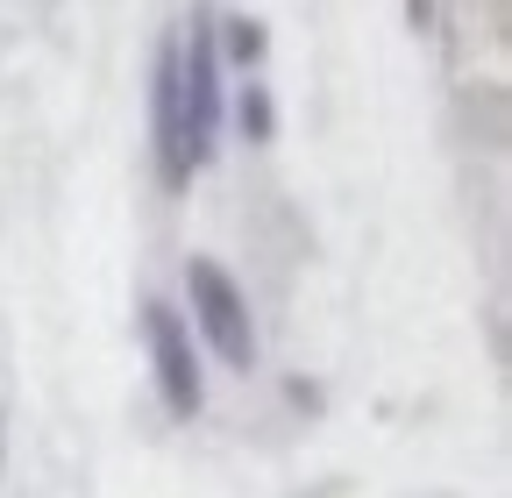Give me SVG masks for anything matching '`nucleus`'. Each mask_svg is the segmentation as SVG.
Instances as JSON below:
<instances>
[{"instance_id": "5", "label": "nucleus", "mask_w": 512, "mask_h": 498, "mask_svg": "<svg viewBox=\"0 0 512 498\" xmlns=\"http://www.w3.org/2000/svg\"><path fill=\"white\" fill-rule=\"evenodd\" d=\"M214 43H221V65H242V72H256L264 50H271V36H264L256 15H214Z\"/></svg>"}, {"instance_id": "3", "label": "nucleus", "mask_w": 512, "mask_h": 498, "mask_svg": "<svg viewBox=\"0 0 512 498\" xmlns=\"http://www.w3.org/2000/svg\"><path fill=\"white\" fill-rule=\"evenodd\" d=\"M136 328H143V349H150V378H157V399L171 420H200L207 406V370H200V349H192V321L178 314L171 299H143L136 306Z\"/></svg>"}, {"instance_id": "4", "label": "nucleus", "mask_w": 512, "mask_h": 498, "mask_svg": "<svg viewBox=\"0 0 512 498\" xmlns=\"http://www.w3.org/2000/svg\"><path fill=\"white\" fill-rule=\"evenodd\" d=\"M150 150H157L164 193H185L192 164H185V136H178V29L157 43V65H150Z\"/></svg>"}, {"instance_id": "2", "label": "nucleus", "mask_w": 512, "mask_h": 498, "mask_svg": "<svg viewBox=\"0 0 512 498\" xmlns=\"http://www.w3.org/2000/svg\"><path fill=\"white\" fill-rule=\"evenodd\" d=\"M185 299H192V328L214 349V363L228 370H256L264 342H256V314H249V292L235 285V271L221 257H185Z\"/></svg>"}, {"instance_id": "8", "label": "nucleus", "mask_w": 512, "mask_h": 498, "mask_svg": "<svg viewBox=\"0 0 512 498\" xmlns=\"http://www.w3.org/2000/svg\"><path fill=\"white\" fill-rule=\"evenodd\" d=\"M0 470H8V399H0Z\"/></svg>"}, {"instance_id": "7", "label": "nucleus", "mask_w": 512, "mask_h": 498, "mask_svg": "<svg viewBox=\"0 0 512 498\" xmlns=\"http://www.w3.org/2000/svg\"><path fill=\"white\" fill-rule=\"evenodd\" d=\"M434 22H441V0H406V29L413 36H434Z\"/></svg>"}, {"instance_id": "6", "label": "nucleus", "mask_w": 512, "mask_h": 498, "mask_svg": "<svg viewBox=\"0 0 512 498\" xmlns=\"http://www.w3.org/2000/svg\"><path fill=\"white\" fill-rule=\"evenodd\" d=\"M235 129H242V143H271L278 136V100H271V86L256 79V72L235 93Z\"/></svg>"}, {"instance_id": "1", "label": "nucleus", "mask_w": 512, "mask_h": 498, "mask_svg": "<svg viewBox=\"0 0 512 498\" xmlns=\"http://www.w3.org/2000/svg\"><path fill=\"white\" fill-rule=\"evenodd\" d=\"M221 43H214V8H192L178 22V136H185V164L207 171L214 150H221V114H228V93H221Z\"/></svg>"}]
</instances>
